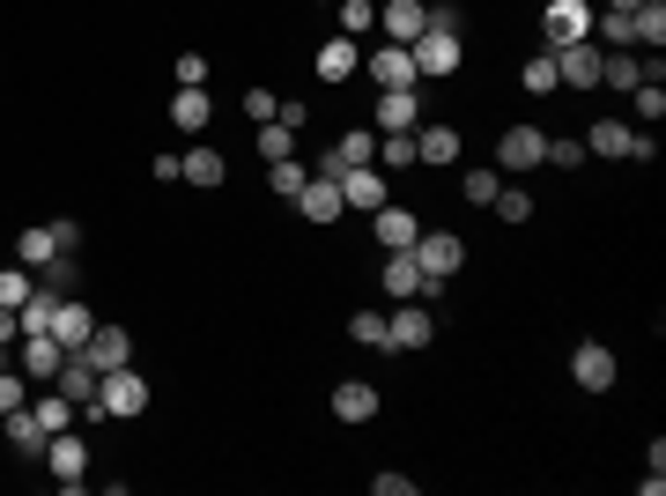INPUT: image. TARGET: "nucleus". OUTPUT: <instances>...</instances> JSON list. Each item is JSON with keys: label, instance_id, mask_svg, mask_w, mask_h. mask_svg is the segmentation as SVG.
Masks as SVG:
<instances>
[{"label": "nucleus", "instance_id": "nucleus-1", "mask_svg": "<svg viewBox=\"0 0 666 496\" xmlns=\"http://www.w3.org/2000/svg\"><path fill=\"white\" fill-rule=\"evenodd\" d=\"M82 415H104V422H134V415H148V378L134 371V363L104 371V378H97V408H82Z\"/></svg>", "mask_w": 666, "mask_h": 496}, {"label": "nucleus", "instance_id": "nucleus-2", "mask_svg": "<svg viewBox=\"0 0 666 496\" xmlns=\"http://www.w3.org/2000/svg\"><path fill=\"white\" fill-rule=\"evenodd\" d=\"M74 245H82V223H74V215H60V223H30L23 238H15V260L38 274V267H52V260H60V252H74Z\"/></svg>", "mask_w": 666, "mask_h": 496}, {"label": "nucleus", "instance_id": "nucleus-3", "mask_svg": "<svg viewBox=\"0 0 666 496\" xmlns=\"http://www.w3.org/2000/svg\"><path fill=\"white\" fill-rule=\"evenodd\" d=\"M415 75L422 82H444V75H459V60H467V45H459V30H422L415 45Z\"/></svg>", "mask_w": 666, "mask_h": 496}, {"label": "nucleus", "instance_id": "nucleus-4", "mask_svg": "<svg viewBox=\"0 0 666 496\" xmlns=\"http://www.w3.org/2000/svg\"><path fill=\"white\" fill-rule=\"evenodd\" d=\"M541 156H548L541 126H504V134H496V171H504V178H526Z\"/></svg>", "mask_w": 666, "mask_h": 496}, {"label": "nucleus", "instance_id": "nucleus-5", "mask_svg": "<svg viewBox=\"0 0 666 496\" xmlns=\"http://www.w3.org/2000/svg\"><path fill=\"white\" fill-rule=\"evenodd\" d=\"M541 38H548V52L592 38V0H548L541 8Z\"/></svg>", "mask_w": 666, "mask_h": 496}, {"label": "nucleus", "instance_id": "nucleus-6", "mask_svg": "<svg viewBox=\"0 0 666 496\" xmlns=\"http://www.w3.org/2000/svg\"><path fill=\"white\" fill-rule=\"evenodd\" d=\"M45 474L60 482V489H82V482H89V445H82L74 430H52V445H45Z\"/></svg>", "mask_w": 666, "mask_h": 496}, {"label": "nucleus", "instance_id": "nucleus-7", "mask_svg": "<svg viewBox=\"0 0 666 496\" xmlns=\"http://www.w3.org/2000/svg\"><path fill=\"white\" fill-rule=\"evenodd\" d=\"M341 200L356 215H378V208L393 200V178L378 171V163H356V171H341Z\"/></svg>", "mask_w": 666, "mask_h": 496}, {"label": "nucleus", "instance_id": "nucleus-8", "mask_svg": "<svg viewBox=\"0 0 666 496\" xmlns=\"http://www.w3.org/2000/svg\"><path fill=\"white\" fill-rule=\"evenodd\" d=\"M60 363H67V348L52 341V334H23V341H15V371H23L30 386H52Z\"/></svg>", "mask_w": 666, "mask_h": 496}, {"label": "nucleus", "instance_id": "nucleus-9", "mask_svg": "<svg viewBox=\"0 0 666 496\" xmlns=\"http://www.w3.org/2000/svg\"><path fill=\"white\" fill-rule=\"evenodd\" d=\"M548 60H556V82H563V89H600V52H592V38L556 45Z\"/></svg>", "mask_w": 666, "mask_h": 496}, {"label": "nucleus", "instance_id": "nucleus-10", "mask_svg": "<svg viewBox=\"0 0 666 496\" xmlns=\"http://www.w3.org/2000/svg\"><path fill=\"white\" fill-rule=\"evenodd\" d=\"M430 334H437V326H430V312H422L415 297L400 304V312H385V348H400V356H415V348H430Z\"/></svg>", "mask_w": 666, "mask_h": 496}, {"label": "nucleus", "instance_id": "nucleus-11", "mask_svg": "<svg viewBox=\"0 0 666 496\" xmlns=\"http://www.w3.org/2000/svg\"><path fill=\"white\" fill-rule=\"evenodd\" d=\"M341 208H348L341 178H319V171L304 178V193H296V215H304V223H341Z\"/></svg>", "mask_w": 666, "mask_h": 496}, {"label": "nucleus", "instance_id": "nucleus-12", "mask_svg": "<svg viewBox=\"0 0 666 496\" xmlns=\"http://www.w3.org/2000/svg\"><path fill=\"white\" fill-rule=\"evenodd\" d=\"M415 267L422 274H459V267H467V245H459L452 230H422V238H415Z\"/></svg>", "mask_w": 666, "mask_h": 496}, {"label": "nucleus", "instance_id": "nucleus-13", "mask_svg": "<svg viewBox=\"0 0 666 496\" xmlns=\"http://www.w3.org/2000/svg\"><path fill=\"white\" fill-rule=\"evenodd\" d=\"M74 356H82V363H97V371H119V363H134V334H126V326H97Z\"/></svg>", "mask_w": 666, "mask_h": 496}, {"label": "nucleus", "instance_id": "nucleus-14", "mask_svg": "<svg viewBox=\"0 0 666 496\" xmlns=\"http://www.w3.org/2000/svg\"><path fill=\"white\" fill-rule=\"evenodd\" d=\"M363 67H370V82H378V89H415V82H422L415 75V52H408V45H378Z\"/></svg>", "mask_w": 666, "mask_h": 496}, {"label": "nucleus", "instance_id": "nucleus-15", "mask_svg": "<svg viewBox=\"0 0 666 496\" xmlns=\"http://www.w3.org/2000/svg\"><path fill=\"white\" fill-rule=\"evenodd\" d=\"M415 163H430V171H452V163H459V126H444V119L415 126Z\"/></svg>", "mask_w": 666, "mask_h": 496}, {"label": "nucleus", "instance_id": "nucleus-16", "mask_svg": "<svg viewBox=\"0 0 666 496\" xmlns=\"http://www.w3.org/2000/svg\"><path fill=\"white\" fill-rule=\"evenodd\" d=\"M370 119H378V134H415L422 126V97L415 89H378V112H370Z\"/></svg>", "mask_w": 666, "mask_h": 496}, {"label": "nucleus", "instance_id": "nucleus-17", "mask_svg": "<svg viewBox=\"0 0 666 496\" xmlns=\"http://www.w3.org/2000/svg\"><path fill=\"white\" fill-rule=\"evenodd\" d=\"M378 30H385V45H415L422 30H430V15H422V0H385L378 8Z\"/></svg>", "mask_w": 666, "mask_h": 496}, {"label": "nucleus", "instance_id": "nucleus-18", "mask_svg": "<svg viewBox=\"0 0 666 496\" xmlns=\"http://www.w3.org/2000/svg\"><path fill=\"white\" fill-rule=\"evenodd\" d=\"M89 334H97V312H89L82 297H60V312H52V341H60V348L74 356V348L89 341Z\"/></svg>", "mask_w": 666, "mask_h": 496}, {"label": "nucleus", "instance_id": "nucleus-19", "mask_svg": "<svg viewBox=\"0 0 666 496\" xmlns=\"http://www.w3.org/2000/svg\"><path fill=\"white\" fill-rule=\"evenodd\" d=\"M222 171H230V156H222V149H208V141L178 156V186H200V193H215V186H222Z\"/></svg>", "mask_w": 666, "mask_h": 496}, {"label": "nucleus", "instance_id": "nucleus-20", "mask_svg": "<svg viewBox=\"0 0 666 496\" xmlns=\"http://www.w3.org/2000/svg\"><path fill=\"white\" fill-rule=\"evenodd\" d=\"M570 378H578L585 393H607V386H615V348L585 341V348H578V356H570Z\"/></svg>", "mask_w": 666, "mask_h": 496}, {"label": "nucleus", "instance_id": "nucleus-21", "mask_svg": "<svg viewBox=\"0 0 666 496\" xmlns=\"http://www.w3.org/2000/svg\"><path fill=\"white\" fill-rule=\"evenodd\" d=\"M97 363H82V356H67V363H60V378H52V386H60V393L74 400V415H82V408H97Z\"/></svg>", "mask_w": 666, "mask_h": 496}, {"label": "nucleus", "instance_id": "nucleus-22", "mask_svg": "<svg viewBox=\"0 0 666 496\" xmlns=\"http://www.w3.org/2000/svg\"><path fill=\"white\" fill-rule=\"evenodd\" d=\"M370 230H378V245H385V252H415V238H422L415 215H408V208H393V200L370 215Z\"/></svg>", "mask_w": 666, "mask_h": 496}, {"label": "nucleus", "instance_id": "nucleus-23", "mask_svg": "<svg viewBox=\"0 0 666 496\" xmlns=\"http://www.w3.org/2000/svg\"><path fill=\"white\" fill-rule=\"evenodd\" d=\"M0 422H8V445L23 452V460H45L52 430H45V422H38V415H30V400H23V408H15V415H0Z\"/></svg>", "mask_w": 666, "mask_h": 496}, {"label": "nucleus", "instance_id": "nucleus-24", "mask_svg": "<svg viewBox=\"0 0 666 496\" xmlns=\"http://www.w3.org/2000/svg\"><path fill=\"white\" fill-rule=\"evenodd\" d=\"M334 415L341 422H370L378 415V386H370V378H341V386H334Z\"/></svg>", "mask_w": 666, "mask_h": 496}, {"label": "nucleus", "instance_id": "nucleus-25", "mask_svg": "<svg viewBox=\"0 0 666 496\" xmlns=\"http://www.w3.org/2000/svg\"><path fill=\"white\" fill-rule=\"evenodd\" d=\"M208 119H215V97H208V89H178L171 97V126L178 134H208Z\"/></svg>", "mask_w": 666, "mask_h": 496}, {"label": "nucleus", "instance_id": "nucleus-26", "mask_svg": "<svg viewBox=\"0 0 666 496\" xmlns=\"http://www.w3.org/2000/svg\"><path fill=\"white\" fill-rule=\"evenodd\" d=\"M630 134H637L630 119H592L585 126V156H615L622 163V156H630Z\"/></svg>", "mask_w": 666, "mask_h": 496}, {"label": "nucleus", "instance_id": "nucleus-27", "mask_svg": "<svg viewBox=\"0 0 666 496\" xmlns=\"http://www.w3.org/2000/svg\"><path fill=\"white\" fill-rule=\"evenodd\" d=\"M356 67H363L356 38H326V45H319V82H348Z\"/></svg>", "mask_w": 666, "mask_h": 496}, {"label": "nucleus", "instance_id": "nucleus-28", "mask_svg": "<svg viewBox=\"0 0 666 496\" xmlns=\"http://www.w3.org/2000/svg\"><path fill=\"white\" fill-rule=\"evenodd\" d=\"M637 82H644L637 52H600V89H637Z\"/></svg>", "mask_w": 666, "mask_h": 496}, {"label": "nucleus", "instance_id": "nucleus-29", "mask_svg": "<svg viewBox=\"0 0 666 496\" xmlns=\"http://www.w3.org/2000/svg\"><path fill=\"white\" fill-rule=\"evenodd\" d=\"M378 282H385V297H415V282H422V267H415V252H385V274H378Z\"/></svg>", "mask_w": 666, "mask_h": 496}, {"label": "nucleus", "instance_id": "nucleus-30", "mask_svg": "<svg viewBox=\"0 0 666 496\" xmlns=\"http://www.w3.org/2000/svg\"><path fill=\"white\" fill-rule=\"evenodd\" d=\"M630 38H637V45H652V52L666 45V0H644L637 15H630Z\"/></svg>", "mask_w": 666, "mask_h": 496}, {"label": "nucleus", "instance_id": "nucleus-31", "mask_svg": "<svg viewBox=\"0 0 666 496\" xmlns=\"http://www.w3.org/2000/svg\"><path fill=\"white\" fill-rule=\"evenodd\" d=\"M282 156H296V126L267 119V126H260V163H282Z\"/></svg>", "mask_w": 666, "mask_h": 496}, {"label": "nucleus", "instance_id": "nucleus-32", "mask_svg": "<svg viewBox=\"0 0 666 496\" xmlns=\"http://www.w3.org/2000/svg\"><path fill=\"white\" fill-rule=\"evenodd\" d=\"M30 415L45 422V430H74V400H67V393H60V386H52V393H45V400H30Z\"/></svg>", "mask_w": 666, "mask_h": 496}, {"label": "nucleus", "instance_id": "nucleus-33", "mask_svg": "<svg viewBox=\"0 0 666 496\" xmlns=\"http://www.w3.org/2000/svg\"><path fill=\"white\" fill-rule=\"evenodd\" d=\"M415 163V134H378V171H408Z\"/></svg>", "mask_w": 666, "mask_h": 496}, {"label": "nucleus", "instance_id": "nucleus-34", "mask_svg": "<svg viewBox=\"0 0 666 496\" xmlns=\"http://www.w3.org/2000/svg\"><path fill=\"white\" fill-rule=\"evenodd\" d=\"M30 289H38V274H30L23 260H15V267H0V312H15V304H23Z\"/></svg>", "mask_w": 666, "mask_h": 496}, {"label": "nucleus", "instance_id": "nucleus-35", "mask_svg": "<svg viewBox=\"0 0 666 496\" xmlns=\"http://www.w3.org/2000/svg\"><path fill=\"white\" fill-rule=\"evenodd\" d=\"M489 208H496V215H504L511 230H518V223H533V193H526V186H504V193H496Z\"/></svg>", "mask_w": 666, "mask_h": 496}, {"label": "nucleus", "instance_id": "nucleus-36", "mask_svg": "<svg viewBox=\"0 0 666 496\" xmlns=\"http://www.w3.org/2000/svg\"><path fill=\"white\" fill-rule=\"evenodd\" d=\"M304 178H311V171H304L296 156H282V163H267V186H274V193H282V200H296V193H304Z\"/></svg>", "mask_w": 666, "mask_h": 496}, {"label": "nucleus", "instance_id": "nucleus-37", "mask_svg": "<svg viewBox=\"0 0 666 496\" xmlns=\"http://www.w3.org/2000/svg\"><path fill=\"white\" fill-rule=\"evenodd\" d=\"M341 8V38H363V30H378V8L370 0H334Z\"/></svg>", "mask_w": 666, "mask_h": 496}, {"label": "nucleus", "instance_id": "nucleus-38", "mask_svg": "<svg viewBox=\"0 0 666 496\" xmlns=\"http://www.w3.org/2000/svg\"><path fill=\"white\" fill-rule=\"evenodd\" d=\"M459 193H467L474 208H489V200L504 193V171H467V178H459Z\"/></svg>", "mask_w": 666, "mask_h": 496}, {"label": "nucleus", "instance_id": "nucleus-39", "mask_svg": "<svg viewBox=\"0 0 666 496\" xmlns=\"http://www.w3.org/2000/svg\"><path fill=\"white\" fill-rule=\"evenodd\" d=\"M518 82H526V89H533V97H548V89H563V82H556V60H526V67H518Z\"/></svg>", "mask_w": 666, "mask_h": 496}, {"label": "nucleus", "instance_id": "nucleus-40", "mask_svg": "<svg viewBox=\"0 0 666 496\" xmlns=\"http://www.w3.org/2000/svg\"><path fill=\"white\" fill-rule=\"evenodd\" d=\"M348 334H356L363 348H385V312H370V304H363V312L348 319Z\"/></svg>", "mask_w": 666, "mask_h": 496}, {"label": "nucleus", "instance_id": "nucleus-41", "mask_svg": "<svg viewBox=\"0 0 666 496\" xmlns=\"http://www.w3.org/2000/svg\"><path fill=\"white\" fill-rule=\"evenodd\" d=\"M23 400H30V378H23V371H8V363H0V415H15Z\"/></svg>", "mask_w": 666, "mask_h": 496}, {"label": "nucleus", "instance_id": "nucleus-42", "mask_svg": "<svg viewBox=\"0 0 666 496\" xmlns=\"http://www.w3.org/2000/svg\"><path fill=\"white\" fill-rule=\"evenodd\" d=\"M600 38H607V52H630L637 38H630V15H615V8H600Z\"/></svg>", "mask_w": 666, "mask_h": 496}, {"label": "nucleus", "instance_id": "nucleus-43", "mask_svg": "<svg viewBox=\"0 0 666 496\" xmlns=\"http://www.w3.org/2000/svg\"><path fill=\"white\" fill-rule=\"evenodd\" d=\"M630 97H637V119H666V89L659 82H637Z\"/></svg>", "mask_w": 666, "mask_h": 496}, {"label": "nucleus", "instance_id": "nucleus-44", "mask_svg": "<svg viewBox=\"0 0 666 496\" xmlns=\"http://www.w3.org/2000/svg\"><path fill=\"white\" fill-rule=\"evenodd\" d=\"M178 89H208V60L200 52H178Z\"/></svg>", "mask_w": 666, "mask_h": 496}, {"label": "nucleus", "instance_id": "nucleus-45", "mask_svg": "<svg viewBox=\"0 0 666 496\" xmlns=\"http://www.w3.org/2000/svg\"><path fill=\"white\" fill-rule=\"evenodd\" d=\"M541 163H556V171H578V163H585V141H548Z\"/></svg>", "mask_w": 666, "mask_h": 496}, {"label": "nucleus", "instance_id": "nucleus-46", "mask_svg": "<svg viewBox=\"0 0 666 496\" xmlns=\"http://www.w3.org/2000/svg\"><path fill=\"white\" fill-rule=\"evenodd\" d=\"M274 104H282L274 89H245V119H260V126H267V119H274Z\"/></svg>", "mask_w": 666, "mask_h": 496}, {"label": "nucleus", "instance_id": "nucleus-47", "mask_svg": "<svg viewBox=\"0 0 666 496\" xmlns=\"http://www.w3.org/2000/svg\"><path fill=\"white\" fill-rule=\"evenodd\" d=\"M370 489H378V496H415V474H378Z\"/></svg>", "mask_w": 666, "mask_h": 496}, {"label": "nucleus", "instance_id": "nucleus-48", "mask_svg": "<svg viewBox=\"0 0 666 496\" xmlns=\"http://www.w3.org/2000/svg\"><path fill=\"white\" fill-rule=\"evenodd\" d=\"M23 341V326H15V312H0V348H15Z\"/></svg>", "mask_w": 666, "mask_h": 496}, {"label": "nucleus", "instance_id": "nucleus-49", "mask_svg": "<svg viewBox=\"0 0 666 496\" xmlns=\"http://www.w3.org/2000/svg\"><path fill=\"white\" fill-rule=\"evenodd\" d=\"M607 8H615V15H637V8H644V0H607Z\"/></svg>", "mask_w": 666, "mask_h": 496}]
</instances>
